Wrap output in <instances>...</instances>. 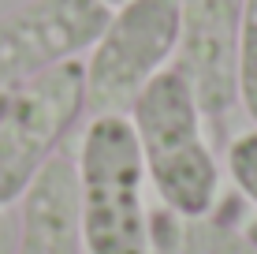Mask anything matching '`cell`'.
I'll use <instances>...</instances> for the list:
<instances>
[{"mask_svg":"<svg viewBox=\"0 0 257 254\" xmlns=\"http://www.w3.org/2000/svg\"><path fill=\"white\" fill-rule=\"evenodd\" d=\"M146 180L161 206L183 221H201L224 202V164L190 82L164 67L127 109Z\"/></svg>","mask_w":257,"mask_h":254,"instance_id":"obj_1","label":"cell"},{"mask_svg":"<svg viewBox=\"0 0 257 254\" xmlns=\"http://www.w3.org/2000/svg\"><path fill=\"white\" fill-rule=\"evenodd\" d=\"M86 254H153L146 164L123 112L90 116L75 157Z\"/></svg>","mask_w":257,"mask_h":254,"instance_id":"obj_2","label":"cell"},{"mask_svg":"<svg viewBox=\"0 0 257 254\" xmlns=\"http://www.w3.org/2000/svg\"><path fill=\"white\" fill-rule=\"evenodd\" d=\"M179 45V0H123L112 8L101 38L82 56L86 112H123L172 67Z\"/></svg>","mask_w":257,"mask_h":254,"instance_id":"obj_3","label":"cell"},{"mask_svg":"<svg viewBox=\"0 0 257 254\" xmlns=\"http://www.w3.org/2000/svg\"><path fill=\"white\" fill-rule=\"evenodd\" d=\"M86 112L82 60L0 94V209H12Z\"/></svg>","mask_w":257,"mask_h":254,"instance_id":"obj_4","label":"cell"},{"mask_svg":"<svg viewBox=\"0 0 257 254\" xmlns=\"http://www.w3.org/2000/svg\"><path fill=\"white\" fill-rule=\"evenodd\" d=\"M108 15L104 0H26L0 15V94L82 60Z\"/></svg>","mask_w":257,"mask_h":254,"instance_id":"obj_5","label":"cell"},{"mask_svg":"<svg viewBox=\"0 0 257 254\" xmlns=\"http://www.w3.org/2000/svg\"><path fill=\"white\" fill-rule=\"evenodd\" d=\"M238 23L242 0H179V45L172 67L190 82L212 142L227 146L238 109Z\"/></svg>","mask_w":257,"mask_h":254,"instance_id":"obj_6","label":"cell"},{"mask_svg":"<svg viewBox=\"0 0 257 254\" xmlns=\"http://www.w3.org/2000/svg\"><path fill=\"white\" fill-rule=\"evenodd\" d=\"M12 254H86L75 157L56 153L23 191Z\"/></svg>","mask_w":257,"mask_h":254,"instance_id":"obj_7","label":"cell"},{"mask_svg":"<svg viewBox=\"0 0 257 254\" xmlns=\"http://www.w3.org/2000/svg\"><path fill=\"white\" fill-rule=\"evenodd\" d=\"M179 254H257V213L246 224H227L212 209L201 221H183Z\"/></svg>","mask_w":257,"mask_h":254,"instance_id":"obj_8","label":"cell"},{"mask_svg":"<svg viewBox=\"0 0 257 254\" xmlns=\"http://www.w3.org/2000/svg\"><path fill=\"white\" fill-rule=\"evenodd\" d=\"M238 109L257 127V0H242L238 23Z\"/></svg>","mask_w":257,"mask_h":254,"instance_id":"obj_9","label":"cell"},{"mask_svg":"<svg viewBox=\"0 0 257 254\" xmlns=\"http://www.w3.org/2000/svg\"><path fill=\"white\" fill-rule=\"evenodd\" d=\"M224 168L231 176V187L238 191V198L257 213V127H246L227 138Z\"/></svg>","mask_w":257,"mask_h":254,"instance_id":"obj_10","label":"cell"},{"mask_svg":"<svg viewBox=\"0 0 257 254\" xmlns=\"http://www.w3.org/2000/svg\"><path fill=\"white\" fill-rule=\"evenodd\" d=\"M15 250V213L12 209H0V254Z\"/></svg>","mask_w":257,"mask_h":254,"instance_id":"obj_11","label":"cell"}]
</instances>
